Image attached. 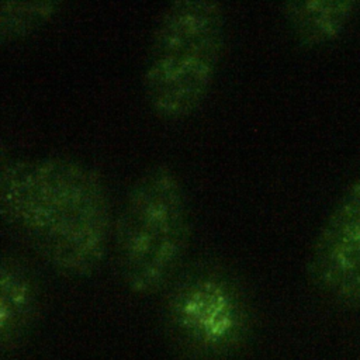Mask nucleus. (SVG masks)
I'll use <instances>...</instances> for the list:
<instances>
[{
    "label": "nucleus",
    "mask_w": 360,
    "mask_h": 360,
    "mask_svg": "<svg viewBox=\"0 0 360 360\" xmlns=\"http://www.w3.org/2000/svg\"><path fill=\"white\" fill-rule=\"evenodd\" d=\"M39 287L31 269L14 255L0 262V346L17 349L39 314Z\"/></svg>",
    "instance_id": "6"
},
{
    "label": "nucleus",
    "mask_w": 360,
    "mask_h": 360,
    "mask_svg": "<svg viewBox=\"0 0 360 360\" xmlns=\"http://www.w3.org/2000/svg\"><path fill=\"white\" fill-rule=\"evenodd\" d=\"M357 7L352 0H288L280 4V11L294 39L316 48L340 37Z\"/></svg>",
    "instance_id": "7"
},
{
    "label": "nucleus",
    "mask_w": 360,
    "mask_h": 360,
    "mask_svg": "<svg viewBox=\"0 0 360 360\" xmlns=\"http://www.w3.org/2000/svg\"><path fill=\"white\" fill-rule=\"evenodd\" d=\"M225 38L226 15L218 0H176L162 8L141 76L158 118L180 121L197 111L214 84Z\"/></svg>",
    "instance_id": "3"
},
{
    "label": "nucleus",
    "mask_w": 360,
    "mask_h": 360,
    "mask_svg": "<svg viewBox=\"0 0 360 360\" xmlns=\"http://www.w3.org/2000/svg\"><path fill=\"white\" fill-rule=\"evenodd\" d=\"M333 301L346 307L360 305V266L353 273V276L347 280V283L339 290Z\"/></svg>",
    "instance_id": "9"
},
{
    "label": "nucleus",
    "mask_w": 360,
    "mask_h": 360,
    "mask_svg": "<svg viewBox=\"0 0 360 360\" xmlns=\"http://www.w3.org/2000/svg\"><path fill=\"white\" fill-rule=\"evenodd\" d=\"M360 266V179L338 200L316 232L307 257L309 283L333 300Z\"/></svg>",
    "instance_id": "5"
},
{
    "label": "nucleus",
    "mask_w": 360,
    "mask_h": 360,
    "mask_svg": "<svg viewBox=\"0 0 360 360\" xmlns=\"http://www.w3.org/2000/svg\"><path fill=\"white\" fill-rule=\"evenodd\" d=\"M62 3L55 0H1L0 1V38L3 42L24 39L60 10Z\"/></svg>",
    "instance_id": "8"
},
{
    "label": "nucleus",
    "mask_w": 360,
    "mask_h": 360,
    "mask_svg": "<svg viewBox=\"0 0 360 360\" xmlns=\"http://www.w3.org/2000/svg\"><path fill=\"white\" fill-rule=\"evenodd\" d=\"M163 325L190 360H229L252 336L255 309L242 278L217 260L183 267L165 291Z\"/></svg>",
    "instance_id": "4"
},
{
    "label": "nucleus",
    "mask_w": 360,
    "mask_h": 360,
    "mask_svg": "<svg viewBox=\"0 0 360 360\" xmlns=\"http://www.w3.org/2000/svg\"><path fill=\"white\" fill-rule=\"evenodd\" d=\"M0 215L63 277L93 276L111 245L114 215L108 187L93 166L77 158L3 160Z\"/></svg>",
    "instance_id": "1"
},
{
    "label": "nucleus",
    "mask_w": 360,
    "mask_h": 360,
    "mask_svg": "<svg viewBox=\"0 0 360 360\" xmlns=\"http://www.w3.org/2000/svg\"><path fill=\"white\" fill-rule=\"evenodd\" d=\"M193 233L191 207L177 170L145 167L114 215L111 246L124 287L136 297L166 291L183 269Z\"/></svg>",
    "instance_id": "2"
}]
</instances>
